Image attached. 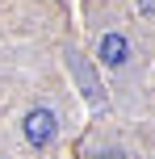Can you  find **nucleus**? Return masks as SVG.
<instances>
[{"label": "nucleus", "instance_id": "nucleus-1", "mask_svg": "<svg viewBox=\"0 0 155 159\" xmlns=\"http://www.w3.org/2000/svg\"><path fill=\"white\" fill-rule=\"evenodd\" d=\"M21 130H25V138L34 147H50L55 143V113L50 109H30L25 121H21Z\"/></svg>", "mask_w": 155, "mask_h": 159}, {"label": "nucleus", "instance_id": "nucleus-2", "mask_svg": "<svg viewBox=\"0 0 155 159\" xmlns=\"http://www.w3.org/2000/svg\"><path fill=\"white\" fill-rule=\"evenodd\" d=\"M101 63L105 67H126L130 63V42L122 34H105L101 38Z\"/></svg>", "mask_w": 155, "mask_h": 159}, {"label": "nucleus", "instance_id": "nucleus-3", "mask_svg": "<svg viewBox=\"0 0 155 159\" xmlns=\"http://www.w3.org/2000/svg\"><path fill=\"white\" fill-rule=\"evenodd\" d=\"M143 4V13H155V0H139Z\"/></svg>", "mask_w": 155, "mask_h": 159}, {"label": "nucleus", "instance_id": "nucleus-4", "mask_svg": "<svg viewBox=\"0 0 155 159\" xmlns=\"http://www.w3.org/2000/svg\"><path fill=\"white\" fill-rule=\"evenodd\" d=\"M97 159H122V155H97Z\"/></svg>", "mask_w": 155, "mask_h": 159}]
</instances>
